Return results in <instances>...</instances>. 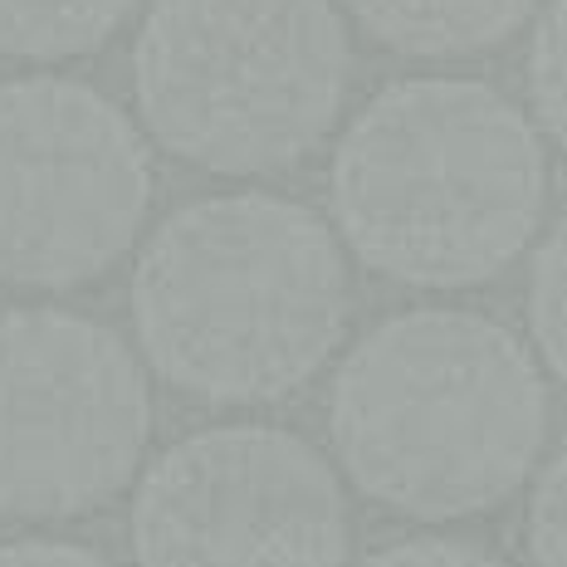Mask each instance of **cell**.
Segmentation results:
<instances>
[{
    "instance_id": "52a82bcc",
    "label": "cell",
    "mask_w": 567,
    "mask_h": 567,
    "mask_svg": "<svg viewBox=\"0 0 567 567\" xmlns=\"http://www.w3.org/2000/svg\"><path fill=\"white\" fill-rule=\"evenodd\" d=\"M137 567H348L352 518L338 470L265 421L167 445L133 489Z\"/></svg>"
},
{
    "instance_id": "7c38bea8",
    "label": "cell",
    "mask_w": 567,
    "mask_h": 567,
    "mask_svg": "<svg viewBox=\"0 0 567 567\" xmlns=\"http://www.w3.org/2000/svg\"><path fill=\"white\" fill-rule=\"evenodd\" d=\"M528 558L534 567H567V445L543 465L528 499Z\"/></svg>"
},
{
    "instance_id": "8992f818",
    "label": "cell",
    "mask_w": 567,
    "mask_h": 567,
    "mask_svg": "<svg viewBox=\"0 0 567 567\" xmlns=\"http://www.w3.org/2000/svg\"><path fill=\"white\" fill-rule=\"evenodd\" d=\"M147 435V377L109 323L50 303L0 309V514L99 509L137 475Z\"/></svg>"
},
{
    "instance_id": "4fadbf2b",
    "label": "cell",
    "mask_w": 567,
    "mask_h": 567,
    "mask_svg": "<svg viewBox=\"0 0 567 567\" xmlns=\"http://www.w3.org/2000/svg\"><path fill=\"white\" fill-rule=\"evenodd\" d=\"M362 567H509L499 553L480 548L470 538H441V534H425V538H401L377 548L372 558H362Z\"/></svg>"
},
{
    "instance_id": "5bb4252c",
    "label": "cell",
    "mask_w": 567,
    "mask_h": 567,
    "mask_svg": "<svg viewBox=\"0 0 567 567\" xmlns=\"http://www.w3.org/2000/svg\"><path fill=\"white\" fill-rule=\"evenodd\" d=\"M0 567H113V563L69 538H10L0 543Z\"/></svg>"
},
{
    "instance_id": "6da1fadb",
    "label": "cell",
    "mask_w": 567,
    "mask_h": 567,
    "mask_svg": "<svg viewBox=\"0 0 567 567\" xmlns=\"http://www.w3.org/2000/svg\"><path fill=\"white\" fill-rule=\"evenodd\" d=\"M127 303L142 352L176 392L265 406L323 372L352 299L323 216L275 192H226L152 230Z\"/></svg>"
},
{
    "instance_id": "8fae6325",
    "label": "cell",
    "mask_w": 567,
    "mask_h": 567,
    "mask_svg": "<svg viewBox=\"0 0 567 567\" xmlns=\"http://www.w3.org/2000/svg\"><path fill=\"white\" fill-rule=\"evenodd\" d=\"M528 103L567 152V0H548L528 40Z\"/></svg>"
},
{
    "instance_id": "3957f363",
    "label": "cell",
    "mask_w": 567,
    "mask_h": 567,
    "mask_svg": "<svg viewBox=\"0 0 567 567\" xmlns=\"http://www.w3.org/2000/svg\"><path fill=\"white\" fill-rule=\"evenodd\" d=\"M328 441L368 499L396 514L499 509L548 441V386L534 352L470 309L382 318L342 358Z\"/></svg>"
},
{
    "instance_id": "277c9868",
    "label": "cell",
    "mask_w": 567,
    "mask_h": 567,
    "mask_svg": "<svg viewBox=\"0 0 567 567\" xmlns=\"http://www.w3.org/2000/svg\"><path fill=\"white\" fill-rule=\"evenodd\" d=\"M348 74L333 0H157L133 40L142 123L216 176L309 157L338 123Z\"/></svg>"
},
{
    "instance_id": "9c48e42d",
    "label": "cell",
    "mask_w": 567,
    "mask_h": 567,
    "mask_svg": "<svg viewBox=\"0 0 567 567\" xmlns=\"http://www.w3.org/2000/svg\"><path fill=\"white\" fill-rule=\"evenodd\" d=\"M137 0H0V54L59 64L93 54L123 30Z\"/></svg>"
},
{
    "instance_id": "7a4b0ae2",
    "label": "cell",
    "mask_w": 567,
    "mask_h": 567,
    "mask_svg": "<svg viewBox=\"0 0 567 567\" xmlns=\"http://www.w3.org/2000/svg\"><path fill=\"white\" fill-rule=\"evenodd\" d=\"M548 157L538 127L480 79L386 84L338 137L333 226L352 255L411 289H470L528 250Z\"/></svg>"
},
{
    "instance_id": "ba28073f",
    "label": "cell",
    "mask_w": 567,
    "mask_h": 567,
    "mask_svg": "<svg viewBox=\"0 0 567 567\" xmlns=\"http://www.w3.org/2000/svg\"><path fill=\"white\" fill-rule=\"evenodd\" d=\"M377 44L416 59H460L504 44L538 0H342Z\"/></svg>"
},
{
    "instance_id": "5b68a950",
    "label": "cell",
    "mask_w": 567,
    "mask_h": 567,
    "mask_svg": "<svg viewBox=\"0 0 567 567\" xmlns=\"http://www.w3.org/2000/svg\"><path fill=\"white\" fill-rule=\"evenodd\" d=\"M152 152L137 123L84 79L0 84V284L74 289L137 245Z\"/></svg>"
},
{
    "instance_id": "30bf717a",
    "label": "cell",
    "mask_w": 567,
    "mask_h": 567,
    "mask_svg": "<svg viewBox=\"0 0 567 567\" xmlns=\"http://www.w3.org/2000/svg\"><path fill=\"white\" fill-rule=\"evenodd\" d=\"M528 328L543 362L567 382V216L548 230L528 269Z\"/></svg>"
}]
</instances>
